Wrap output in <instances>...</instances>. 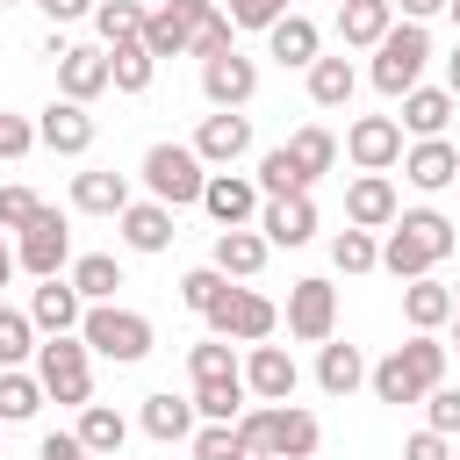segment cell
<instances>
[{"instance_id": "1", "label": "cell", "mask_w": 460, "mask_h": 460, "mask_svg": "<svg viewBox=\"0 0 460 460\" xmlns=\"http://www.w3.org/2000/svg\"><path fill=\"white\" fill-rule=\"evenodd\" d=\"M374 395L381 402H424L431 388H446V345L438 331H410V345H395L388 359H374Z\"/></svg>"}, {"instance_id": "2", "label": "cell", "mask_w": 460, "mask_h": 460, "mask_svg": "<svg viewBox=\"0 0 460 460\" xmlns=\"http://www.w3.org/2000/svg\"><path fill=\"white\" fill-rule=\"evenodd\" d=\"M446 252H453V223H446L438 208H410V216H395L388 237H381V266H388L395 280H424Z\"/></svg>"}, {"instance_id": "3", "label": "cell", "mask_w": 460, "mask_h": 460, "mask_svg": "<svg viewBox=\"0 0 460 460\" xmlns=\"http://www.w3.org/2000/svg\"><path fill=\"white\" fill-rule=\"evenodd\" d=\"M237 431H244V446L252 453H266V460H316V417L309 410H295V402H252L244 417H237Z\"/></svg>"}, {"instance_id": "4", "label": "cell", "mask_w": 460, "mask_h": 460, "mask_svg": "<svg viewBox=\"0 0 460 460\" xmlns=\"http://www.w3.org/2000/svg\"><path fill=\"white\" fill-rule=\"evenodd\" d=\"M36 381H43L50 402L86 410V402H93V345H86L79 331H72V338H43V345H36Z\"/></svg>"}, {"instance_id": "5", "label": "cell", "mask_w": 460, "mask_h": 460, "mask_svg": "<svg viewBox=\"0 0 460 460\" xmlns=\"http://www.w3.org/2000/svg\"><path fill=\"white\" fill-rule=\"evenodd\" d=\"M424 58H431V36H424V22H395V29L381 36V50H374L367 79H374L388 101H402V93H417V79H424Z\"/></svg>"}, {"instance_id": "6", "label": "cell", "mask_w": 460, "mask_h": 460, "mask_svg": "<svg viewBox=\"0 0 460 460\" xmlns=\"http://www.w3.org/2000/svg\"><path fill=\"white\" fill-rule=\"evenodd\" d=\"M79 338H86L101 359H115V367H137V359L151 352V316H137V309H122V302H93L86 323H79Z\"/></svg>"}, {"instance_id": "7", "label": "cell", "mask_w": 460, "mask_h": 460, "mask_svg": "<svg viewBox=\"0 0 460 460\" xmlns=\"http://www.w3.org/2000/svg\"><path fill=\"white\" fill-rule=\"evenodd\" d=\"M144 187H151V201L187 208V201H201L208 165L194 158V144H151V151H144Z\"/></svg>"}, {"instance_id": "8", "label": "cell", "mask_w": 460, "mask_h": 460, "mask_svg": "<svg viewBox=\"0 0 460 460\" xmlns=\"http://www.w3.org/2000/svg\"><path fill=\"white\" fill-rule=\"evenodd\" d=\"M280 331V309L259 295V288H230L216 309H208V338H237V345H266Z\"/></svg>"}, {"instance_id": "9", "label": "cell", "mask_w": 460, "mask_h": 460, "mask_svg": "<svg viewBox=\"0 0 460 460\" xmlns=\"http://www.w3.org/2000/svg\"><path fill=\"white\" fill-rule=\"evenodd\" d=\"M331 331H338V288L331 280H295L288 288V338H302V345H331Z\"/></svg>"}, {"instance_id": "10", "label": "cell", "mask_w": 460, "mask_h": 460, "mask_svg": "<svg viewBox=\"0 0 460 460\" xmlns=\"http://www.w3.org/2000/svg\"><path fill=\"white\" fill-rule=\"evenodd\" d=\"M14 259H22L36 280H58V273L72 266V230H65V216H58V208H43V216L14 237Z\"/></svg>"}, {"instance_id": "11", "label": "cell", "mask_w": 460, "mask_h": 460, "mask_svg": "<svg viewBox=\"0 0 460 460\" xmlns=\"http://www.w3.org/2000/svg\"><path fill=\"white\" fill-rule=\"evenodd\" d=\"M216 14V0H165L151 22H144V50L151 58H187V43H194V29Z\"/></svg>"}, {"instance_id": "12", "label": "cell", "mask_w": 460, "mask_h": 460, "mask_svg": "<svg viewBox=\"0 0 460 460\" xmlns=\"http://www.w3.org/2000/svg\"><path fill=\"white\" fill-rule=\"evenodd\" d=\"M345 151H352L359 172H388V165H402V122L395 115H359L345 129Z\"/></svg>"}, {"instance_id": "13", "label": "cell", "mask_w": 460, "mask_h": 460, "mask_svg": "<svg viewBox=\"0 0 460 460\" xmlns=\"http://www.w3.org/2000/svg\"><path fill=\"white\" fill-rule=\"evenodd\" d=\"M201 93H208V108L237 115V108H244V101L259 93V65H252V58H237V50L208 58V65H201Z\"/></svg>"}, {"instance_id": "14", "label": "cell", "mask_w": 460, "mask_h": 460, "mask_svg": "<svg viewBox=\"0 0 460 460\" xmlns=\"http://www.w3.org/2000/svg\"><path fill=\"white\" fill-rule=\"evenodd\" d=\"M201 208H208L223 230H244V223L266 208V194H259V180H244V172H208V187H201Z\"/></svg>"}, {"instance_id": "15", "label": "cell", "mask_w": 460, "mask_h": 460, "mask_svg": "<svg viewBox=\"0 0 460 460\" xmlns=\"http://www.w3.org/2000/svg\"><path fill=\"white\" fill-rule=\"evenodd\" d=\"M29 323L43 331V338H72L79 323H86V302H79V288L58 273V280H36V295H29Z\"/></svg>"}, {"instance_id": "16", "label": "cell", "mask_w": 460, "mask_h": 460, "mask_svg": "<svg viewBox=\"0 0 460 460\" xmlns=\"http://www.w3.org/2000/svg\"><path fill=\"white\" fill-rule=\"evenodd\" d=\"M108 86H115V72H108V43H101V50H93V43H72V50L58 58V93H65V101L86 108V101L108 93Z\"/></svg>"}, {"instance_id": "17", "label": "cell", "mask_w": 460, "mask_h": 460, "mask_svg": "<svg viewBox=\"0 0 460 460\" xmlns=\"http://www.w3.org/2000/svg\"><path fill=\"white\" fill-rule=\"evenodd\" d=\"M36 144L58 151V158H86V151H93V115H86L79 101H50L43 122H36Z\"/></svg>"}, {"instance_id": "18", "label": "cell", "mask_w": 460, "mask_h": 460, "mask_svg": "<svg viewBox=\"0 0 460 460\" xmlns=\"http://www.w3.org/2000/svg\"><path fill=\"white\" fill-rule=\"evenodd\" d=\"M395 216H402V201H395V180L388 172H359L345 187V223L352 230H388Z\"/></svg>"}, {"instance_id": "19", "label": "cell", "mask_w": 460, "mask_h": 460, "mask_svg": "<svg viewBox=\"0 0 460 460\" xmlns=\"http://www.w3.org/2000/svg\"><path fill=\"white\" fill-rule=\"evenodd\" d=\"M244 151H252V122H244V115H223V108L201 115V129H194V158H201V165H223V172H230Z\"/></svg>"}, {"instance_id": "20", "label": "cell", "mask_w": 460, "mask_h": 460, "mask_svg": "<svg viewBox=\"0 0 460 460\" xmlns=\"http://www.w3.org/2000/svg\"><path fill=\"white\" fill-rule=\"evenodd\" d=\"M259 237H266V244H280V252L309 244V237H316V201H309V194L266 201V208H259Z\"/></svg>"}, {"instance_id": "21", "label": "cell", "mask_w": 460, "mask_h": 460, "mask_svg": "<svg viewBox=\"0 0 460 460\" xmlns=\"http://www.w3.org/2000/svg\"><path fill=\"white\" fill-rule=\"evenodd\" d=\"M295 352L288 345H252V359H244V388L259 395V402H288L295 395Z\"/></svg>"}, {"instance_id": "22", "label": "cell", "mask_w": 460, "mask_h": 460, "mask_svg": "<svg viewBox=\"0 0 460 460\" xmlns=\"http://www.w3.org/2000/svg\"><path fill=\"white\" fill-rule=\"evenodd\" d=\"M402 172H410V187L438 194V187H453V180H460V151H453L446 137H424V144H410V151H402Z\"/></svg>"}, {"instance_id": "23", "label": "cell", "mask_w": 460, "mask_h": 460, "mask_svg": "<svg viewBox=\"0 0 460 460\" xmlns=\"http://www.w3.org/2000/svg\"><path fill=\"white\" fill-rule=\"evenodd\" d=\"M388 29H395V0H345V7H338V36H345V50H381Z\"/></svg>"}, {"instance_id": "24", "label": "cell", "mask_w": 460, "mask_h": 460, "mask_svg": "<svg viewBox=\"0 0 460 460\" xmlns=\"http://www.w3.org/2000/svg\"><path fill=\"white\" fill-rule=\"evenodd\" d=\"M115 223H122V244H129V252H165V244L180 237V230H172V208H165V201H129V208H122Z\"/></svg>"}, {"instance_id": "25", "label": "cell", "mask_w": 460, "mask_h": 460, "mask_svg": "<svg viewBox=\"0 0 460 460\" xmlns=\"http://www.w3.org/2000/svg\"><path fill=\"white\" fill-rule=\"evenodd\" d=\"M266 252H273V244H266L259 230H216L208 266H216V273H230V280H252V273L266 266Z\"/></svg>"}, {"instance_id": "26", "label": "cell", "mask_w": 460, "mask_h": 460, "mask_svg": "<svg viewBox=\"0 0 460 460\" xmlns=\"http://www.w3.org/2000/svg\"><path fill=\"white\" fill-rule=\"evenodd\" d=\"M402 316H410V331H446L453 323V288L446 280H402Z\"/></svg>"}, {"instance_id": "27", "label": "cell", "mask_w": 460, "mask_h": 460, "mask_svg": "<svg viewBox=\"0 0 460 460\" xmlns=\"http://www.w3.org/2000/svg\"><path fill=\"white\" fill-rule=\"evenodd\" d=\"M453 93L446 86H417V93H402V129L424 144V137H446V122H453Z\"/></svg>"}, {"instance_id": "28", "label": "cell", "mask_w": 460, "mask_h": 460, "mask_svg": "<svg viewBox=\"0 0 460 460\" xmlns=\"http://www.w3.org/2000/svg\"><path fill=\"white\" fill-rule=\"evenodd\" d=\"M72 431H79V446H86L93 460H122V438H129V424H122V410H108V402H86Z\"/></svg>"}, {"instance_id": "29", "label": "cell", "mask_w": 460, "mask_h": 460, "mask_svg": "<svg viewBox=\"0 0 460 460\" xmlns=\"http://www.w3.org/2000/svg\"><path fill=\"white\" fill-rule=\"evenodd\" d=\"M316 43H323V36H316V22H309V14H280V22L266 29V50H273L280 65H302V72L316 65Z\"/></svg>"}, {"instance_id": "30", "label": "cell", "mask_w": 460, "mask_h": 460, "mask_svg": "<svg viewBox=\"0 0 460 460\" xmlns=\"http://www.w3.org/2000/svg\"><path fill=\"white\" fill-rule=\"evenodd\" d=\"M72 208H86V216H122V208H129V180L93 165V172L72 180Z\"/></svg>"}, {"instance_id": "31", "label": "cell", "mask_w": 460, "mask_h": 460, "mask_svg": "<svg viewBox=\"0 0 460 460\" xmlns=\"http://www.w3.org/2000/svg\"><path fill=\"white\" fill-rule=\"evenodd\" d=\"M65 280L79 288L86 309H93V302H115V288H122V259H115V252H86V259H72Z\"/></svg>"}, {"instance_id": "32", "label": "cell", "mask_w": 460, "mask_h": 460, "mask_svg": "<svg viewBox=\"0 0 460 460\" xmlns=\"http://www.w3.org/2000/svg\"><path fill=\"white\" fill-rule=\"evenodd\" d=\"M367 374H374V367L359 359V345H338V338H331V345L316 352V388H323V395H352Z\"/></svg>"}, {"instance_id": "33", "label": "cell", "mask_w": 460, "mask_h": 460, "mask_svg": "<svg viewBox=\"0 0 460 460\" xmlns=\"http://www.w3.org/2000/svg\"><path fill=\"white\" fill-rule=\"evenodd\" d=\"M144 431H151L158 446H172V438H187V431H194V395H172V388H158V395H144Z\"/></svg>"}, {"instance_id": "34", "label": "cell", "mask_w": 460, "mask_h": 460, "mask_svg": "<svg viewBox=\"0 0 460 460\" xmlns=\"http://www.w3.org/2000/svg\"><path fill=\"white\" fill-rule=\"evenodd\" d=\"M259 194H266V201H288V194H309V172H302V158H295L288 144H273V151L259 158Z\"/></svg>"}, {"instance_id": "35", "label": "cell", "mask_w": 460, "mask_h": 460, "mask_svg": "<svg viewBox=\"0 0 460 460\" xmlns=\"http://www.w3.org/2000/svg\"><path fill=\"white\" fill-rule=\"evenodd\" d=\"M108 72H115V93H144L158 58L144 50V36H129V43H108Z\"/></svg>"}, {"instance_id": "36", "label": "cell", "mask_w": 460, "mask_h": 460, "mask_svg": "<svg viewBox=\"0 0 460 460\" xmlns=\"http://www.w3.org/2000/svg\"><path fill=\"white\" fill-rule=\"evenodd\" d=\"M352 86H359L352 58H316V65H309V101H316V108H345Z\"/></svg>"}, {"instance_id": "37", "label": "cell", "mask_w": 460, "mask_h": 460, "mask_svg": "<svg viewBox=\"0 0 460 460\" xmlns=\"http://www.w3.org/2000/svg\"><path fill=\"white\" fill-rule=\"evenodd\" d=\"M36 410H43V381L22 374V367H7L0 374V424H29Z\"/></svg>"}, {"instance_id": "38", "label": "cell", "mask_w": 460, "mask_h": 460, "mask_svg": "<svg viewBox=\"0 0 460 460\" xmlns=\"http://www.w3.org/2000/svg\"><path fill=\"white\" fill-rule=\"evenodd\" d=\"M187 374H194V388H208V381H244V367H237V352H230L223 338H201V345L187 352Z\"/></svg>"}, {"instance_id": "39", "label": "cell", "mask_w": 460, "mask_h": 460, "mask_svg": "<svg viewBox=\"0 0 460 460\" xmlns=\"http://www.w3.org/2000/svg\"><path fill=\"white\" fill-rule=\"evenodd\" d=\"M244 381H208V388H194V417L201 424H237L244 417Z\"/></svg>"}, {"instance_id": "40", "label": "cell", "mask_w": 460, "mask_h": 460, "mask_svg": "<svg viewBox=\"0 0 460 460\" xmlns=\"http://www.w3.org/2000/svg\"><path fill=\"white\" fill-rule=\"evenodd\" d=\"M36 345H43V331L29 323V309H0V374L36 359Z\"/></svg>"}, {"instance_id": "41", "label": "cell", "mask_w": 460, "mask_h": 460, "mask_svg": "<svg viewBox=\"0 0 460 460\" xmlns=\"http://www.w3.org/2000/svg\"><path fill=\"white\" fill-rule=\"evenodd\" d=\"M144 22H151V14H144L137 0H101V7H93L101 43H129V36H144Z\"/></svg>"}, {"instance_id": "42", "label": "cell", "mask_w": 460, "mask_h": 460, "mask_svg": "<svg viewBox=\"0 0 460 460\" xmlns=\"http://www.w3.org/2000/svg\"><path fill=\"white\" fill-rule=\"evenodd\" d=\"M288 151H295V158H302V172H309V180H316V172H331V165H338V137H331V129H323V122H309V129H295V137H288Z\"/></svg>"}, {"instance_id": "43", "label": "cell", "mask_w": 460, "mask_h": 460, "mask_svg": "<svg viewBox=\"0 0 460 460\" xmlns=\"http://www.w3.org/2000/svg\"><path fill=\"white\" fill-rule=\"evenodd\" d=\"M331 266H338V273H374V266H381L374 230H338V237H331Z\"/></svg>"}, {"instance_id": "44", "label": "cell", "mask_w": 460, "mask_h": 460, "mask_svg": "<svg viewBox=\"0 0 460 460\" xmlns=\"http://www.w3.org/2000/svg\"><path fill=\"white\" fill-rule=\"evenodd\" d=\"M223 295H230V273H216V266H194V273L180 280V302H187L194 316H208V309H216Z\"/></svg>"}, {"instance_id": "45", "label": "cell", "mask_w": 460, "mask_h": 460, "mask_svg": "<svg viewBox=\"0 0 460 460\" xmlns=\"http://www.w3.org/2000/svg\"><path fill=\"white\" fill-rule=\"evenodd\" d=\"M194 460H252V446H244L237 424H201L194 431Z\"/></svg>"}, {"instance_id": "46", "label": "cell", "mask_w": 460, "mask_h": 460, "mask_svg": "<svg viewBox=\"0 0 460 460\" xmlns=\"http://www.w3.org/2000/svg\"><path fill=\"white\" fill-rule=\"evenodd\" d=\"M36 216H43V201H36L29 187H0V230H14V237H22Z\"/></svg>"}, {"instance_id": "47", "label": "cell", "mask_w": 460, "mask_h": 460, "mask_svg": "<svg viewBox=\"0 0 460 460\" xmlns=\"http://www.w3.org/2000/svg\"><path fill=\"white\" fill-rule=\"evenodd\" d=\"M424 431H438V438L460 431V388H431L424 395Z\"/></svg>"}, {"instance_id": "48", "label": "cell", "mask_w": 460, "mask_h": 460, "mask_svg": "<svg viewBox=\"0 0 460 460\" xmlns=\"http://www.w3.org/2000/svg\"><path fill=\"white\" fill-rule=\"evenodd\" d=\"M223 50H230V14H208V22L194 29V43H187V58H201V65H208V58H223Z\"/></svg>"}, {"instance_id": "49", "label": "cell", "mask_w": 460, "mask_h": 460, "mask_svg": "<svg viewBox=\"0 0 460 460\" xmlns=\"http://www.w3.org/2000/svg\"><path fill=\"white\" fill-rule=\"evenodd\" d=\"M288 14V0H230V29H273Z\"/></svg>"}, {"instance_id": "50", "label": "cell", "mask_w": 460, "mask_h": 460, "mask_svg": "<svg viewBox=\"0 0 460 460\" xmlns=\"http://www.w3.org/2000/svg\"><path fill=\"white\" fill-rule=\"evenodd\" d=\"M29 144H36V129H29L22 115H0V158H22Z\"/></svg>"}, {"instance_id": "51", "label": "cell", "mask_w": 460, "mask_h": 460, "mask_svg": "<svg viewBox=\"0 0 460 460\" xmlns=\"http://www.w3.org/2000/svg\"><path fill=\"white\" fill-rule=\"evenodd\" d=\"M36 460H93V453L79 446V431H50V438L36 446Z\"/></svg>"}, {"instance_id": "52", "label": "cell", "mask_w": 460, "mask_h": 460, "mask_svg": "<svg viewBox=\"0 0 460 460\" xmlns=\"http://www.w3.org/2000/svg\"><path fill=\"white\" fill-rule=\"evenodd\" d=\"M402 460H453V446H446L438 431H417V438L402 446Z\"/></svg>"}, {"instance_id": "53", "label": "cell", "mask_w": 460, "mask_h": 460, "mask_svg": "<svg viewBox=\"0 0 460 460\" xmlns=\"http://www.w3.org/2000/svg\"><path fill=\"white\" fill-rule=\"evenodd\" d=\"M36 7H43L50 22H79V14H93L101 0H36Z\"/></svg>"}, {"instance_id": "54", "label": "cell", "mask_w": 460, "mask_h": 460, "mask_svg": "<svg viewBox=\"0 0 460 460\" xmlns=\"http://www.w3.org/2000/svg\"><path fill=\"white\" fill-rule=\"evenodd\" d=\"M395 7H402V22H431V14H446L453 0H395Z\"/></svg>"}, {"instance_id": "55", "label": "cell", "mask_w": 460, "mask_h": 460, "mask_svg": "<svg viewBox=\"0 0 460 460\" xmlns=\"http://www.w3.org/2000/svg\"><path fill=\"white\" fill-rule=\"evenodd\" d=\"M14 266H22V259H14V244H7V230H0V288L14 280Z\"/></svg>"}, {"instance_id": "56", "label": "cell", "mask_w": 460, "mask_h": 460, "mask_svg": "<svg viewBox=\"0 0 460 460\" xmlns=\"http://www.w3.org/2000/svg\"><path fill=\"white\" fill-rule=\"evenodd\" d=\"M446 93L460 101V43H453V58H446Z\"/></svg>"}, {"instance_id": "57", "label": "cell", "mask_w": 460, "mask_h": 460, "mask_svg": "<svg viewBox=\"0 0 460 460\" xmlns=\"http://www.w3.org/2000/svg\"><path fill=\"white\" fill-rule=\"evenodd\" d=\"M446 352H460V316H453V345H446Z\"/></svg>"}, {"instance_id": "58", "label": "cell", "mask_w": 460, "mask_h": 460, "mask_svg": "<svg viewBox=\"0 0 460 460\" xmlns=\"http://www.w3.org/2000/svg\"><path fill=\"white\" fill-rule=\"evenodd\" d=\"M446 14H453V29H460V0H453V7H446Z\"/></svg>"}, {"instance_id": "59", "label": "cell", "mask_w": 460, "mask_h": 460, "mask_svg": "<svg viewBox=\"0 0 460 460\" xmlns=\"http://www.w3.org/2000/svg\"><path fill=\"white\" fill-rule=\"evenodd\" d=\"M453 316H460V288H453Z\"/></svg>"}, {"instance_id": "60", "label": "cell", "mask_w": 460, "mask_h": 460, "mask_svg": "<svg viewBox=\"0 0 460 460\" xmlns=\"http://www.w3.org/2000/svg\"><path fill=\"white\" fill-rule=\"evenodd\" d=\"M0 7H22V0H0Z\"/></svg>"}, {"instance_id": "61", "label": "cell", "mask_w": 460, "mask_h": 460, "mask_svg": "<svg viewBox=\"0 0 460 460\" xmlns=\"http://www.w3.org/2000/svg\"><path fill=\"white\" fill-rule=\"evenodd\" d=\"M252 460H266V453H252Z\"/></svg>"}, {"instance_id": "62", "label": "cell", "mask_w": 460, "mask_h": 460, "mask_svg": "<svg viewBox=\"0 0 460 460\" xmlns=\"http://www.w3.org/2000/svg\"><path fill=\"white\" fill-rule=\"evenodd\" d=\"M0 309H7V302H0Z\"/></svg>"}, {"instance_id": "63", "label": "cell", "mask_w": 460, "mask_h": 460, "mask_svg": "<svg viewBox=\"0 0 460 460\" xmlns=\"http://www.w3.org/2000/svg\"><path fill=\"white\" fill-rule=\"evenodd\" d=\"M453 460H460V453H453Z\"/></svg>"}, {"instance_id": "64", "label": "cell", "mask_w": 460, "mask_h": 460, "mask_svg": "<svg viewBox=\"0 0 460 460\" xmlns=\"http://www.w3.org/2000/svg\"><path fill=\"white\" fill-rule=\"evenodd\" d=\"M338 7H345V0H338Z\"/></svg>"}]
</instances>
